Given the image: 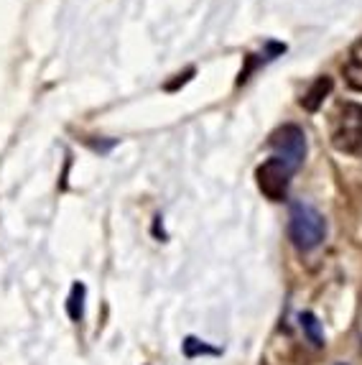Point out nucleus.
<instances>
[{
    "label": "nucleus",
    "mask_w": 362,
    "mask_h": 365,
    "mask_svg": "<svg viewBox=\"0 0 362 365\" xmlns=\"http://www.w3.org/2000/svg\"><path fill=\"white\" fill-rule=\"evenodd\" d=\"M289 235L299 250H314L324 240L326 222L314 207L294 202L289 215Z\"/></svg>",
    "instance_id": "obj_1"
},
{
    "label": "nucleus",
    "mask_w": 362,
    "mask_h": 365,
    "mask_svg": "<svg viewBox=\"0 0 362 365\" xmlns=\"http://www.w3.org/2000/svg\"><path fill=\"white\" fill-rule=\"evenodd\" d=\"M332 143L337 151L360 156L362 153V105L344 103L332 123Z\"/></svg>",
    "instance_id": "obj_2"
},
{
    "label": "nucleus",
    "mask_w": 362,
    "mask_h": 365,
    "mask_svg": "<svg viewBox=\"0 0 362 365\" xmlns=\"http://www.w3.org/2000/svg\"><path fill=\"white\" fill-rule=\"evenodd\" d=\"M271 148L276 153V158H281L291 171H296L301 166L304 153H306V138L304 130L299 125H284L271 135Z\"/></svg>",
    "instance_id": "obj_3"
},
{
    "label": "nucleus",
    "mask_w": 362,
    "mask_h": 365,
    "mask_svg": "<svg viewBox=\"0 0 362 365\" xmlns=\"http://www.w3.org/2000/svg\"><path fill=\"white\" fill-rule=\"evenodd\" d=\"M294 171L281 161V158H268L258 166L255 171V179H258L260 192L273 202H284L286 195H289V179Z\"/></svg>",
    "instance_id": "obj_4"
},
{
    "label": "nucleus",
    "mask_w": 362,
    "mask_h": 365,
    "mask_svg": "<svg viewBox=\"0 0 362 365\" xmlns=\"http://www.w3.org/2000/svg\"><path fill=\"white\" fill-rule=\"evenodd\" d=\"M344 79L347 85L355 87V90H362V38L355 43L347 54V61H344Z\"/></svg>",
    "instance_id": "obj_5"
},
{
    "label": "nucleus",
    "mask_w": 362,
    "mask_h": 365,
    "mask_svg": "<svg viewBox=\"0 0 362 365\" xmlns=\"http://www.w3.org/2000/svg\"><path fill=\"white\" fill-rule=\"evenodd\" d=\"M332 92V77H319L314 79V85L309 87L306 95L301 98V105L309 110V113H314L316 108H319L321 103H324V98Z\"/></svg>",
    "instance_id": "obj_6"
},
{
    "label": "nucleus",
    "mask_w": 362,
    "mask_h": 365,
    "mask_svg": "<svg viewBox=\"0 0 362 365\" xmlns=\"http://www.w3.org/2000/svg\"><path fill=\"white\" fill-rule=\"evenodd\" d=\"M301 329H304V335L309 337V342H311L314 347L324 345V337H321V324H319V319L311 314V312H304V314H301Z\"/></svg>",
    "instance_id": "obj_7"
},
{
    "label": "nucleus",
    "mask_w": 362,
    "mask_h": 365,
    "mask_svg": "<svg viewBox=\"0 0 362 365\" xmlns=\"http://www.w3.org/2000/svg\"><path fill=\"white\" fill-rule=\"evenodd\" d=\"M69 317L72 319H82V312H85V287L82 284H74L72 294H69Z\"/></svg>",
    "instance_id": "obj_8"
}]
</instances>
